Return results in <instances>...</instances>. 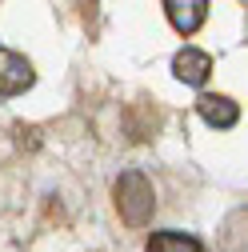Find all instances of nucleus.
<instances>
[{"mask_svg":"<svg viewBox=\"0 0 248 252\" xmlns=\"http://www.w3.org/2000/svg\"><path fill=\"white\" fill-rule=\"evenodd\" d=\"M116 196V212L128 228H144L152 220V208H156V192H152V184L144 172H124L112 188Z\"/></svg>","mask_w":248,"mask_h":252,"instance_id":"obj_1","label":"nucleus"},{"mask_svg":"<svg viewBox=\"0 0 248 252\" xmlns=\"http://www.w3.org/2000/svg\"><path fill=\"white\" fill-rule=\"evenodd\" d=\"M148 252H204V244L188 232H156L148 240Z\"/></svg>","mask_w":248,"mask_h":252,"instance_id":"obj_7","label":"nucleus"},{"mask_svg":"<svg viewBox=\"0 0 248 252\" xmlns=\"http://www.w3.org/2000/svg\"><path fill=\"white\" fill-rule=\"evenodd\" d=\"M172 72H176V80L200 88V84L212 76V56L200 52V48H180V52L172 56Z\"/></svg>","mask_w":248,"mask_h":252,"instance_id":"obj_3","label":"nucleus"},{"mask_svg":"<svg viewBox=\"0 0 248 252\" xmlns=\"http://www.w3.org/2000/svg\"><path fill=\"white\" fill-rule=\"evenodd\" d=\"M216 244H220V252H248V208H236L224 216Z\"/></svg>","mask_w":248,"mask_h":252,"instance_id":"obj_6","label":"nucleus"},{"mask_svg":"<svg viewBox=\"0 0 248 252\" xmlns=\"http://www.w3.org/2000/svg\"><path fill=\"white\" fill-rule=\"evenodd\" d=\"M32 80H36V72L20 52L0 48V96H20L24 88H32Z\"/></svg>","mask_w":248,"mask_h":252,"instance_id":"obj_2","label":"nucleus"},{"mask_svg":"<svg viewBox=\"0 0 248 252\" xmlns=\"http://www.w3.org/2000/svg\"><path fill=\"white\" fill-rule=\"evenodd\" d=\"M164 12L180 36H192L208 16V0H164Z\"/></svg>","mask_w":248,"mask_h":252,"instance_id":"obj_4","label":"nucleus"},{"mask_svg":"<svg viewBox=\"0 0 248 252\" xmlns=\"http://www.w3.org/2000/svg\"><path fill=\"white\" fill-rule=\"evenodd\" d=\"M196 112L204 116V124H212V128H232V124L240 120L236 100H228V96H216V92H204V96L196 100Z\"/></svg>","mask_w":248,"mask_h":252,"instance_id":"obj_5","label":"nucleus"}]
</instances>
